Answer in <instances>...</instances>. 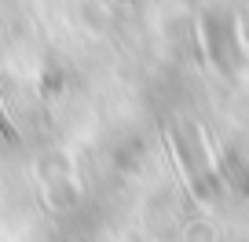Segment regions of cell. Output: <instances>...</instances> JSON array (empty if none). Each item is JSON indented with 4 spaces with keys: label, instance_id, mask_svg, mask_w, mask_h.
I'll return each mask as SVG.
<instances>
[{
    "label": "cell",
    "instance_id": "cell-1",
    "mask_svg": "<svg viewBox=\"0 0 249 242\" xmlns=\"http://www.w3.org/2000/svg\"><path fill=\"white\" fill-rule=\"evenodd\" d=\"M0 132L8 136V140H18V136H15V129H11V117L4 114V107H0Z\"/></svg>",
    "mask_w": 249,
    "mask_h": 242
}]
</instances>
